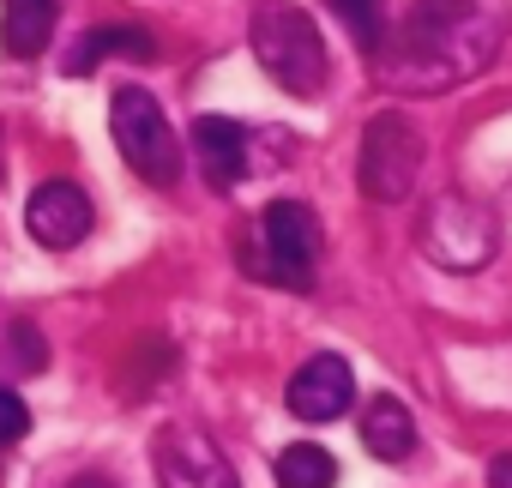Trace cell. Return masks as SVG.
<instances>
[{
    "label": "cell",
    "instance_id": "19",
    "mask_svg": "<svg viewBox=\"0 0 512 488\" xmlns=\"http://www.w3.org/2000/svg\"><path fill=\"white\" fill-rule=\"evenodd\" d=\"M67 488H115V482H109V476H73Z\"/></svg>",
    "mask_w": 512,
    "mask_h": 488
},
{
    "label": "cell",
    "instance_id": "20",
    "mask_svg": "<svg viewBox=\"0 0 512 488\" xmlns=\"http://www.w3.org/2000/svg\"><path fill=\"white\" fill-rule=\"evenodd\" d=\"M0 175H7V151H0Z\"/></svg>",
    "mask_w": 512,
    "mask_h": 488
},
{
    "label": "cell",
    "instance_id": "12",
    "mask_svg": "<svg viewBox=\"0 0 512 488\" xmlns=\"http://www.w3.org/2000/svg\"><path fill=\"white\" fill-rule=\"evenodd\" d=\"M362 446H368L374 458H386V464H404V458L416 452V416L404 410V398L380 392V398L362 410Z\"/></svg>",
    "mask_w": 512,
    "mask_h": 488
},
{
    "label": "cell",
    "instance_id": "9",
    "mask_svg": "<svg viewBox=\"0 0 512 488\" xmlns=\"http://www.w3.org/2000/svg\"><path fill=\"white\" fill-rule=\"evenodd\" d=\"M91 193L79 187V181H43L37 193H31V205H25V229L43 241V248H55V254H67V248H79V241L91 235Z\"/></svg>",
    "mask_w": 512,
    "mask_h": 488
},
{
    "label": "cell",
    "instance_id": "10",
    "mask_svg": "<svg viewBox=\"0 0 512 488\" xmlns=\"http://www.w3.org/2000/svg\"><path fill=\"white\" fill-rule=\"evenodd\" d=\"M193 163L217 193H229L253 169V133L241 121H229V115H199L193 121Z\"/></svg>",
    "mask_w": 512,
    "mask_h": 488
},
{
    "label": "cell",
    "instance_id": "2",
    "mask_svg": "<svg viewBox=\"0 0 512 488\" xmlns=\"http://www.w3.org/2000/svg\"><path fill=\"white\" fill-rule=\"evenodd\" d=\"M247 43H253V61L266 67L272 85H284L290 97H320L326 91V43H320V25L290 7V0H260L247 19Z\"/></svg>",
    "mask_w": 512,
    "mask_h": 488
},
{
    "label": "cell",
    "instance_id": "13",
    "mask_svg": "<svg viewBox=\"0 0 512 488\" xmlns=\"http://www.w3.org/2000/svg\"><path fill=\"white\" fill-rule=\"evenodd\" d=\"M151 55H157L151 31H139V25H103V31L79 37V55L67 61V73H91L103 61H151Z\"/></svg>",
    "mask_w": 512,
    "mask_h": 488
},
{
    "label": "cell",
    "instance_id": "5",
    "mask_svg": "<svg viewBox=\"0 0 512 488\" xmlns=\"http://www.w3.org/2000/svg\"><path fill=\"white\" fill-rule=\"evenodd\" d=\"M416 235H422V254H428L434 266H446V272H476V266H488L494 248H500L494 211L476 205V199H464V193H434Z\"/></svg>",
    "mask_w": 512,
    "mask_h": 488
},
{
    "label": "cell",
    "instance_id": "14",
    "mask_svg": "<svg viewBox=\"0 0 512 488\" xmlns=\"http://www.w3.org/2000/svg\"><path fill=\"white\" fill-rule=\"evenodd\" d=\"M338 482V458L320 440H296L278 452V488H332Z\"/></svg>",
    "mask_w": 512,
    "mask_h": 488
},
{
    "label": "cell",
    "instance_id": "6",
    "mask_svg": "<svg viewBox=\"0 0 512 488\" xmlns=\"http://www.w3.org/2000/svg\"><path fill=\"white\" fill-rule=\"evenodd\" d=\"M422 175V133L404 109H380L362 127V157H356V181L374 205H398L416 193Z\"/></svg>",
    "mask_w": 512,
    "mask_h": 488
},
{
    "label": "cell",
    "instance_id": "4",
    "mask_svg": "<svg viewBox=\"0 0 512 488\" xmlns=\"http://www.w3.org/2000/svg\"><path fill=\"white\" fill-rule=\"evenodd\" d=\"M109 133L127 157V169L151 187H175L181 181V145L169 133V115L157 97H145L139 85H121L109 97Z\"/></svg>",
    "mask_w": 512,
    "mask_h": 488
},
{
    "label": "cell",
    "instance_id": "11",
    "mask_svg": "<svg viewBox=\"0 0 512 488\" xmlns=\"http://www.w3.org/2000/svg\"><path fill=\"white\" fill-rule=\"evenodd\" d=\"M61 7L55 0H0V49L13 61H37L55 37Z\"/></svg>",
    "mask_w": 512,
    "mask_h": 488
},
{
    "label": "cell",
    "instance_id": "8",
    "mask_svg": "<svg viewBox=\"0 0 512 488\" xmlns=\"http://www.w3.org/2000/svg\"><path fill=\"white\" fill-rule=\"evenodd\" d=\"M284 404H290V416H302V422H338V416L356 404V374H350V362L332 356V350L308 356V362L290 374Z\"/></svg>",
    "mask_w": 512,
    "mask_h": 488
},
{
    "label": "cell",
    "instance_id": "7",
    "mask_svg": "<svg viewBox=\"0 0 512 488\" xmlns=\"http://www.w3.org/2000/svg\"><path fill=\"white\" fill-rule=\"evenodd\" d=\"M151 464H157L163 488H241L235 470H229V458L217 452V440L199 434V428H163Z\"/></svg>",
    "mask_w": 512,
    "mask_h": 488
},
{
    "label": "cell",
    "instance_id": "3",
    "mask_svg": "<svg viewBox=\"0 0 512 488\" xmlns=\"http://www.w3.org/2000/svg\"><path fill=\"white\" fill-rule=\"evenodd\" d=\"M320 217L314 205L302 199H272L260 211V229H253V241L241 248V272L247 278H266L278 290H296L308 296L314 290V266H320Z\"/></svg>",
    "mask_w": 512,
    "mask_h": 488
},
{
    "label": "cell",
    "instance_id": "16",
    "mask_svg": "<svg viewBox=\"0 0 512 488\" xmlns=\"http://www.w3.org/2000/svg\"><path fill=\"white\" fill-rule=\"evenodd\" d=\"M7 350H13V368H19V374H37V368H49V338H43L31 320H19V326L7 332Z\"/></svg>",
    "mask_w": 512,
    "mask_h": 488
},
{
    "label": "cell",
    "instance_id": "17",
    "mask_svg": "<svg viewBox=\"0 0 512 488\" xmlns=\"http://www.w3.org/2000/svg\"><path fill=\"white\" fill-rule=\"evenodd\" d=\"M25 434H31V404H25L13 386H0V452L19 446Z\"/></svg>",
    "mask_w": 512,
    "mask_h": 488
},
{
    "label": "cell",
    "instance_id": "15",
    "mask_svg": "<svg viewBox=\"0 0 512 488\" xmlns=\"http://www.w3.org/2000/svg\"><path fill=\"white\" fill-rule=\"evenodd\" d=\"M326 13L350 31V43L368 55V61H380V49H386V0H326Z\"/></svg>",
    "mask_w": 512,
    "mask_h": 488
},
{
    "label": "cell",
    "instance_id": "1",
    "mask_svg": "<svg viewBox=\"0 0 512 488\" xmlns=\"http://www.w3.org/2000/svg\"><path fill=\"white\" fill-rule=\"evenodd\" d=\"M506 43V7L500 0H410L398 31H386L380 73L392 91H452L494 67Z\"/></svg>",
    "mask_w": 512,
    "mask_h": 488
},
{
    "label": "cell",
    "instance_id": "18",
    "mask_svg": "<svg viewBox=\"0 0 512 488\" xmlns=\"http://www.w3.org/2000/svg\"><path fill=\"white\" fill-rule=\"evenodd\" d=\"M488 476H494V488H512V452H500V458L488 464Z\"/></svg>",
    "mask_w": 512,
    "mask_h": 488
}]
</instances>
